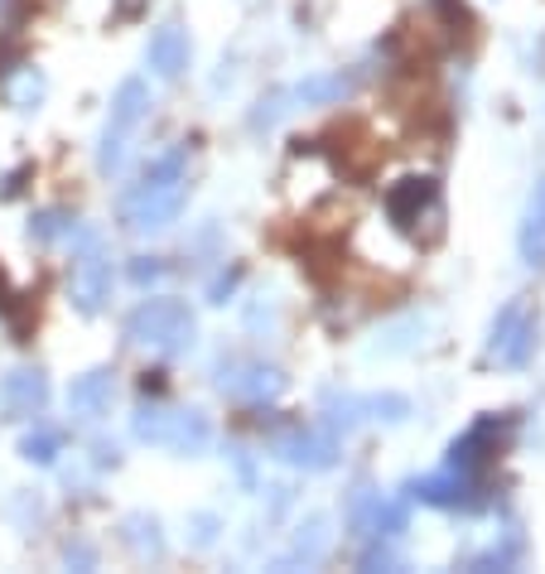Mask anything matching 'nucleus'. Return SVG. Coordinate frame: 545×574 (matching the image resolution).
<instances>
[{
  "label": "nucleus",
  "mask_w": 545,
  "mask_h": 574,
  "mask_svg": "<svg viewBox=\"0 0 545 574\" xmlns=\"http://www.w3.org/2000/svg\"><path fill=\"white\" fill-rule=\"evenodd\" d=\"M516 247H522V261L531 271H545V175L536 179L522 213V232H516Z\"/></svg>",
  "instance_id": "12"
},
{
  "label": "nucleus",
  "mask_w": 545,
  "mask_h": 574,
  "mask_svg": "<svg viewBox=\"0 0 545 574\" xmlns=\"http://www.w3.org/2000/svg\"><path fill=\"white\" fill-rule=\"evenodd\" d=\"M112 401H116V372L112 368H92L68 386V415L72 420H88V425L102 420V415L112 410Z\"/></svg>",
  "instance_id": "10"
},
{
  "label": "nucleus",
  "mask_w": 545,
  "mask_h": 574,
  "mask_svg": "<svg viewBox=\"0 0 545 574\" xmlns=\"http://www.w3.org/2000/svg\"><path fill=\"white\" fill-rule=\"evenodd\" d=\"M130 5H136V0H126V10H130Z\"/></svg>",
  "instance_id": "31"
},
{
  "label": "nucleus",
  "mask_w": 545,
  "mask_h": 574,
  "mask_svg": "<svg viewBox=\"0 0 545 574\" xmlns=\"http://www.w3.org/2000/svg\"><path fill=\"white\" fill-rule=\"evenodd\" d=\"M410 493H416L420 503H430V507H464L468 493H474V483L464 479V469H450V473L416 479V483H410Z\"/></svg>",
  "instance_id": "16"
},
{
  "label": "nucleus",
  "mask_w": 545,
  "mask_h": 574,
  "mask_svg": "<svg viewBox=\"0 0 545 574\" xmlns=\"http://www.w3.org/2000/svg\"><path fill=\"white\" fill-rule=\"evenodd\" d=\"M271 454L285 459V463H295V469L323 473V469H333V463H338V439L323 435V430H289V435H281L271 444Z\"/></svg>",
  "instance_id": "9"
},
{
  "label": "nucleus",
  "mask_w": 545,
  "mask_h": 574,
  "mask_svg": "<svg viewBox=\"0 0 545 574\" xmlns=\"http://www.w3.org/2000/svg\"><path fill=\"white\" fill-rule=\"evenodd\" d=\"M126 338H130V344H140V348H155V352L179 358V352L193 348L198 324H193V314H189L184 300H145L140 309H130Z\"/></svg>",
  "instance_id": "2"
},
{
  "label": "nucleus",
  "mask_w": 545,
  "mask_h": 574,
  "mask_svg": "<svg viewBox=\"0 0 545 574\" xmlns=\"http://www.w3.org/2000/svg\"><path fill=\"white\" fill-rule=\"evenodd\" d=\"M377 565H386V570H401L406 560L391 551V545H372V551H362V570H377Z\"/></svg>",
  "instance_id": "26"
},
{
  "label": "nucleus",
  "mask_w": 545,
  "mask_h": 574,
  "mask_svg": "<svg viewBox=\"0 0 545 574\" xmlns=\"http://www.w3.org/2000/svg\"><path fill=\"white\" fill-rule=\"evenodd\" d=\"M232 285H237V271H232V275H217V280H213V290H208V300H213V304H227Z\"/></svg>",
  "instance_id": "29"
},
{
  "label": "nucleus",
  "mask_w": 545,
  "mask_h": 574,
  "mask_svg": "<svg viewBox=\"0 0 545 574\" xmlns=\"http://www.w3.org/2000/svg\"><path fill=\"white\" fill-rule=\"evenodd\" d=\"M329 545H333V531H329V517H309L305 527H299L295 536V545L281 555V570H295V565H319L323 555H329Z\"/></svg>",
  "instance_id": "15"
},
{
  "label": "nucleus",
  "mask_w": 545,
  "mask_h": 574,
  "mask_svg": "<svg viewBox=\"0 0 545 574\" xmlns=\"http://www.w3.org/2000/svg\"><path fill=\"white\" fill-rule=\"evenodd\" d=\"M189 203V184H184V150L160 155L136 189L121 199V223L130 232H164L184 213Z\"/></svg>",
  "instance_id": "1"
},
{
  "label": "nucleus",
  "mask_w": 545,
  "mask_h": 574,
  "mask_svg": "<svg viewBox=\"0 0 545 574\" xmlns=\"http://www.w3.org/2000/svg\"><path fill=\"white\" fill-rule=\"evenodd\" d=\"M357 415H362V420L401 425V420H410V401L396 396V391H386V396H362V401H357Z\"/></svg>",
  "instance_id": "20"
},
{
  "label": "nucleus",
  "mask_w": 545,
  "mask_h": 574,
  "mask_svg": "<svg viewBox=\"0 0 545 574\" xmlns=\"http://www.w3.org/2000/svg\"><path fill=\"white\" fill-rule=\"evenodd\" d=\"M386 213H391V223L401 232H420V223H440V184L434 179H401V184H391L386 193Z\"/></svg>",
  "instance_id": "6"
},
{
  "label": "nucleus",
  "mask_w": 545,
  "mask_h": 574,
  "mask_svg": "<svg viewBox=\"0 0 545 574\" xmlns=\"http://www.w3.org/2000/svg\"><path fill=\"white\" fill-rule=\"evenodd\" d=\"M58 449H64L58 430H30V435L20 439V459L24 463H39V469H48V463L58 459Z\"/></svg>",
  "instance_id": "21"
},
{
  "label": "nucleus",
  "mask_w": 545,
  "mask_h": 574,
  "mask_svg": "<svg viewBox=\"0 0 545 574\" xmlns=\"http://www.w3.org/2000/svg\"><path fill=\"white\" fill-rule=\"evenodd\" d=\"M145 58H150V68L160 72L164 82H174V78H184V68H189V34H184V24H160V30L150 34V48H145Z\"/></svg>",
  "instance_id": "11"
},
{
  "label": "nucleus",
  "mask_w": 545,
  "mask_h": 574,
  "mask_svg": "<svg viewBox=\"0 0 545 574\" xmlns=\"http://www.w3.org/2000/svg\"><path fill=\"white\" fill-rule=\"evenodd\" d=\"M121 541L130 545L140 560H160L164 555V536H160V521L145 517V511H130L126 521H121Z\"/></svg>",
  "instance_id": "17"
},
{
  "label": "nucleus",
  "mask_w": 545,
  "mask_h": 574,
  "mask_svg": "<svg viewBox=\"0 0 545 574\" xmlns=\"http://www.w3.org/2000/svg\"><path fill=\"white\" fill-rule=\"evenodd\" d=\"M160 275H164L160 256H136V261H130V280H136V285H155Z\"/></svg>",
  "instance_id": "24"
},
{
  "label": "nucleus",
  "mask_w": 545,
  "mask_h": 574,
  "mask_svg": "<svg viewBox=\"0 0 545 574\" xmlns=\"http://www.w3.org/2000/svg\"><path fill=\"white\" fill-rule=\"evenodd\" d=\"M150 112V88L140 78H126L112 97V116H106V131H102V145H96V165L112 175V169L126 165V145H130V131L145 121Z\"/></svg>",
  "instance_id": "4"
},
{
  "label": "nucleus",
  "mask_w": 545,
  "mask_h": 574,
  "mask_svg": "<svg viewBox=\"0 0 545 574\" xmlns=\"http://www.w3.org/2000/svg\"><path fill=\"white\" fill-rule=\"evenodd\" d=\"M106 300H112V261L102 256L96 241H88V251L72 266V309L92 319V314L106 309Z\"/></svg>",
  "instance_id": "7"
},
{
  "label": "nucleus",
  "mask_w": 545,
  "mask_h": 574,
  "mask_svg": "<svg viewBox=\"0 0 545 574\" xmlns=\"http://www.w3.org/2000/svg\"><path fill=\"white\" fill-rule=\"evenodd\" d=\"M140 444H160L174 449V454H203L213 444V425L203 410H169V406H140L136 420H130Z\"/></svg>",
  "instance_id": "3"
},
{
  "label": "nucleus",
  "mask_w": 545,
  "mask_h": 574,
  "mask_svg": "<svg viewBox=\"0 0 545 574\" xmlns=\"http://www.w3.org/2000/svg\"><path fill=\"white\" fill-rule=\"evenodd\" d=\"M64 232H72V217L64 213V207H44V213H34V223H30L34 241H54V237H64Z\"/></svg>",
  "instance_id": "22"
},
{
  "label": "nucleus",
  "mask_w": 545,
  "mask_h": 574,
  "mask_svg": "<svg viewBox=\"0 0 545 574\" xmlns=\"http://www.w3.org/2000/svg\"><path fill=\"white\" fill-rule=\"evenodd\" d=\"M377 511H382V493H372L367 483L353 487V493H348V531H353L357 541L377 536Z\"/></svg>",
  "instance_id": "18"
},
{
  "label": "nucleus",
  "mask_w": 545,
  "mask_h": 574,
  "mask_svg": "<svg viewBox=\"0 0 545 574\" xmlns=\"http://www.w3.org/2000/svg\"><path fill=\"white\" fill-rule=\"evenodd\" d=\"M193 545H213L217 541V517H193Z\"/></svg>",
  "instance_id": "28"
},
{
  "label": "nucleus",
  "mask_w": 545,
  "mask_h": 574,
  "mask_svg": "<svg viewBox=\"0 0 545 574\" xmlns=\"http://www.w3.org/2000/svg\"><path fill=\"white\" fill-rule=\"evenodd\" d=\"M401 531H406V507L382 503V511H377V536H401Z\"/></svg>",
  "instance_id": "25"
},
{
  "label": "nucleus",
  "mask_w": 545,
  "mask_h": 574,
  "mask_svg": "<svg viewBox=\"0 0 545 574\" xmlns=\"http://www.w3.org/2000/svg\"><path fill=\"white\" fill-rule=\"evenodd\" d=\"M434 5H440V10H444V20H450V24H454V34H468V24H474V20H468V10H464V0H434Z\"/></svg>",
  "instance_id": "27"
},
{
  "label": "nucleus",
  "mask_w": 545,
  "mask_h": 574,
  "mask_svg": "<svg viewBox=\"0 0 545 574\" xmlns=\"http://www.w3.org/2000/svg\"><path fill=\"white\" fill-rule=\"evenodd\" d=\"M48 406V376L39 368H15L0 382V415L5 420H34Z\"/></svg>",
  "instance_id": "8"
},
{
  "label": "nucleus",
  "mask_w": 545,
  "mask_h": 574,
  "mask_svg": "<svg viewBox=\"0 0 545 574\" xmlns=\"http://www.w3.org/2000/svg\"><path fill=\"white\" fill-rule=\"evenodd\" d=\"M488 454H498V415H482V420L474 425L468 435H458L450 444V469H474V463H482Z\"/></svg>",
  "instance_id": "14"
},
{
  "label": "nucleus",
  "mask_w": 545,
  "mask_h": 574,
  "mask_svg": "<svg viewBox=\"0 0 545 574\" xmlns=\"http://www.w3.org/2000/svg\"><path fill=\"white\" fill-rule=\"evenodd\" d=\"M536 344H541V314L531 309L526 300H512L498 319H492L488 352L502 368H526V362L536 358Z\"/></svg>",
  "instance_id": "5"
},
{
  "label": "nucleus",
  "mask_w": 545,
  "mask_h": 574,
  "mask_svg": "<svg viewBox=\"0 0 545 574\" xmlns=\"http://www.w3.org/2000/svg\"><path fill=\"white\" fill-rule=\"evenodd\" d=\"M68 565H92V551H88V545H78V551L68 545Z\"/></svg>",
  "instance_id": "30"
},
{
  "label": "nucleus",
  "mask_w": 545,
  "mask_h": 574,
  "mask_svg": "<svg viewBox=\"0 0 545 574\" xmlns=\"http://www.w3.org/2000/svg\"><path fill=\"white\" fill-rule=\"evenodd\" d=\"M39 97H44V78H39L34 68L20 72V78L10 82V106H20V112H30V106L39 102Z\"/></svg>",
  "instance_id": "23"
},
{
  "label": "nucleus",
  "mask_w": 545,
  "mask_h": 574,
  "mask_svg": "<svg viewBox=\"0 0 545 574\" xmlns=\"http://www.w3.org/2000/svg\"><path fill=\"white\" fill-rule=\"evenodd\" d=\"M217 386L232 391V396H247V401H271L285 391V376L275 368H223L217 372Z\"/></svg>",
  "instance_id": "13"
},
{
  "label": "nucleus",
  "mask_w": 545,
  "mask_h": 574,
  "mask_svg": "<svg viewBox=\"0 0 545 574\" xmlns=\"http://www.w3.org/2000/svg\"><path fill=\"white\" fill-rule=\"evenodd\" d=\"M348 92H353V78H343V72H319V78H305L295 88V97H299V102H309V106L343 102Z\"/></svg>",
  "instance_id": "19"
}]
</instances>
